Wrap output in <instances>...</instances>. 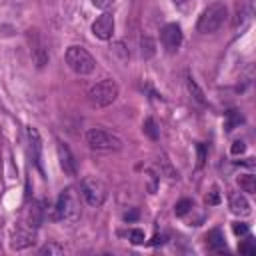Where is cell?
Instances as JSON below:
<instances>
[{
	"label": "cell",
	"mask_w": 256,
	"mask_h": 256,
	"mask_svg": "<svg viewBox=\"0 0 256 256\" xmlns=\"http://www.w3.org/2000/svg\"><path fill=\"white\" fill-rule=\"evenodd\" d=\"M52 210H54V214H52V220L70 222V224L78 222V220H80V214H82V210H80V198H78V194H76L72 188H66V190H62Z\"/></svg>",
	"instance_id": "obj_1"
},
{
	"label": "cell",
	"mask_w": 256,
	"mask_h": 256,
	"mask_svg": "<svg viewBox=\"0 0 256 256\" xmlns=\"http://www.w3.org/2000/svg\"><path fill=\"white\" fill-rule=\"evenodd\" d=\"M228 20V8L222 2H212L208 4L202 14L198 16L196 22V30L200 34H214L216 30H220L224 26V22Z\"/></svg>",
	"instance_id": "obj_2"
},
{
	"label": "cell",
	"mask_w": 256,
	"mask_h": 256,
	"mask_svg": "<svg viewBox=\"0 0 256 256\" xmlns=\"http://www.w3.org/2000/svg\"><path fill=\"white\" fill-rule=\"evenodd\" d=\"M86 144L92 148V150H98V152H118L122 150V140L110 132V130H104V128H90L86 130Z\"/></svg>",
	"instance_id": "obj_3"
},
{
	"label": "cell",
	"mask_w": 256,
	"mask_h": 256,
	"mask_svg": "<svg viewBox=\"0 0 256 256\" xmlns=\"http://www.w3.org/2000/svg\"><path fill=\"white\" fill-rule=\"evenodd\" d=\"M66 64H68V68L74 72V74H78V76H86V74H92L94 72V68H96V60L92 58V54L86 50V48H82V46H70L68 50H66Z\"/></svg>",
	"instance_id": "obj_4"
},
{
	"label": "cell",
	"mask_w": 256,
	"mask_h": 256,
	"mask_svg": "<svg viewBox=\"0 0 256 256\" xmlns=\"http://www.w3.org/2000/svg\"><path fill=\"white\" fill-rule=\"evenodd\" d=\"M118 98V84L112 78H104L100 82H96L90 90H88V102L94 108H106L110 106L114 100Z\"/></svg>",
	"instance_id": "obj_5"
},
{
	"label": "cell",
	"mask_w": 256,
	"mask_h": 256,
	"mask_svg": "<svg viewBox=\"0 0 256 256\" xmlns=\"http://www.w3.org/2000/svg\"><path fill=\"white\" fill-rule=\"evenodd\" d=\"M80 196L84 198V202L88 206L98 208L108 198V186L100 178H96V176H86L80 182Z\"/></svg>",
	"instance_id": "obj_6"
},
{
	"label": "cell",
	"mask_w": 256,
	"mask_h": 256,
	"mask_svg": "<svg viewBox=\"0 0 256 256\" xmlns=\"http://www.w3.org/2000/svg\"><path fill=\"white\" fill-rule=\"evenodd\" d=\"M28 44H30V56H32L36 68H44L48 64L50 54H48V46H46V40L40 34V30L28 32Z\"/></svg>",
	"instance_id": "obj_7"
},
{
	"label": "cell",
	"mask_w": 256,
	"mask_h": 256,
	"mask_svg": "<svg viewBox=\"0 0 256 256\" xmlns=\"http://www.w3.org/2000/svg\"><path fill=\"white\" fill-rule=\"evenodd\" d=\"M32 244H36V228L30 226V224H20V226L12 232L10 248H14V250H24V248H30Z\"/></svg>",
	"instance_id": "obj_8"
},
{
	"label": "cell",
	"mask_w": 256,
	"mask_h": 256,
	"mask_svg": "<svg viewBox=\"0 0 256 256\" xmlns=\"http://www.w3.org/2000/svg\"><path fill=\"white\" fill-rule=\"evenodd\" d=\"M160 42L168 52L178 50L180 44H182V28H180V24H176V22L164 24L162 30H160Z\"/></svg>",
	"instance_id": "obj_9"
},
{
	"label": "cell",
	"mask_w": 256,
	"mask_h": 256,
	"mask_svg": "<svg viewBox=\"0 0 256 256\" xmlns=\"http://www.w3.org/2000/svg\"><path fill=\"white\" fill-rule=\"evenodd\" d=\"M56 154H58V162H60L62 172H64L66 176L74 178V176L78 174V164H76L74 154H72V150L68 148V144L62 142V140H56Z\"/></svg>",
	"instance_id": "obj_10"
},
{
	"label": "cell",
	"mask_w": 256,
	"mask_h": 256,
	"mask_svg": "<svg viewBox=\"0 0 256 256\" xmlns=\"http://www.w3.org/2000/svg\"><path fill=\"white\" fill-rule=\"evenodd\" d=\"M92 34L98 40H110L114 36V16L110 12H102L92 22Z\"/></svg>",
	"instance_id": "obj_11"
},
{
	"label": "cell",
	"mask_w": 256,
	"mask_h": 256,
	"mask_svg": "<svg viewBox=\"0 0 256 256\" xmlns=\"http://www.w3.org/2000/svg\"><path fill=\"white\" fill-rule=\"evenodd\" d=\"M28 142H30V150H32V160L36 164V168L40 170V174H44V166H42V140L36 128H28Z\"/></svg>",
	"instance_id": "obj_12"
},
{
	"label": "cell",
	"mask_w": 256,
	"mask_h": 256,
	"mask_svg": "<svg viewBox=\"0 0 256 256\" xmlns=\"http://www.w3.org/2000/svg\"><path fill=\"white\" fill-rule=\"evenodd\" d=\"M228 206H230V212L236 214V216H248V214L252 212L248 198H246L244 194H240V192L230 194V198H228Z\"/></svg>",
	"instance_id": "obj_13"
},
{
	"label": "cell",
	"mask_w": 256,
	"mask_h": 256,
	"mask_svg": "<svg viewBox=\"0 0 256 256\" xmlns=\"http://www.w3.org/2000/svg\"><path fill=\"white\" fill-rule=\"evenodd\" d=\"M44 218H46V202H44V200H38V202L32 204V208H30L28 224L34 226V228H38V226L44 222Z\"/></svg>",
	"instance_id": "obj_14"
},
{
	"label": "cell",
	"mask_w": 256,
	"mask_h": 256,
	"mask_svg": "<svg viewBox=\"0 0 256 256\" xmlns=\"http://www.w3.org/2000/svg\"><path fill=\"white\" fill-rule=\"evenodd\" d=\"M186 88H188V92H190V96L200 104V106H206V96H204V90L198 86V82L194 80V76L192 74H188L186 76Z\"/></svg>",
	"instance_id": "obj_15"
},
{
	"label": "cell",
	"mask_w": 256,
	"mask_h": 256,
	"mask_svg": "<svg viewBox=\"0 0 256 256\" xmlns=\"http://www.w3.org/2000/svg\"><path fill=\"white\" fill-rule=\"evenodd\" d=\"M206 240H208V246H210L214 252H226V242H224V236H222L220 228L210 230L208 236H206Z\"/></svg>",
	"instance_id": "obj_16"
},
{
	"label": "cell",
	"mask_w": 256,
	"mask_h": 256,
	"mask_svg": "<svg viewBox=\"0 0 256 256\" xmlns=\"http://www.w3.org/2000/svg\"><path fill=\"white\" fill-rule=\"evenodd\" d=\"M140 54H142L144 60H150V58L156 54V42H154L148 34H144V36L140 38Z\"/></svg>",
	"instance_id": "obj_17"
},
{
	"label": "cell",
	"mask_w": 256,
	"mask_h": 256,
	"mask_svg": "<svg viewBox=\"0 0 256 256\" xmlns=\"http://www.w3.org/2000/svg\"><path fill=\"white\" fill-rule=\"evenodd\" d=\"M236 182H238V186H240L242 192H246V194H254L256 192V176H252V174H240Z\"/></svg>",
	"instance_id": "obj_18"
},
{
	"label": "cell",
	"mask_w": 256,
	"mask_h": 256,
	"mask_svg": "<svg viewBox=\"0 0 256 256\" xmlns=\"http://www.w3.org/2000/svg\"><path fill=\"white\" fill-rule=\"evenodd\" d=\"M40 256H62L64 254V246H60L58 242H46L40 250H38Z\"/></svg>",
	"instance_id": "obj_19"
},
{
	"label": "cell",
	"mask_w": 256,
	"mask_h": 256,
	"mask_svg": "<svg viewBox=\"0 0 256 256\" xmlns=\"http://www.w3.org/2000/svg\"><path fill=\"white\" fill-rule=\"evenodd\" d=\"M244 122V118H242V114L240 112H236V110H230L228 114H226V122H224V128H226V132H232L236 126H240Z\"/></svg>",
	"instance_id": "obj_20"
},
{
	"label": "cell",
	"mask_w": 256,
	"mask_h": 256,
	"mask_svg": "<svg viewBox=\"0 0 256 256\" xmlns=\"http://www.w3.org/2000/svg\"><path fill=\"white\" fill-rule=\"evenodd\" d=\"M142 130H144V134L148 136V138H152V140H158V136H160V132H158V126H156V120L154 118H146L144 120V124H142Z\"/></svg>",
	"instance_id": "obj_21"
},
{
	"label": "cell",
	"mask_w": 256,
	"mask_h": 256,
	"mask_svg": "<svg viewBox=\"0 0 256 256\" xmlns=\"http://www.w3.org/2000/svg\"><path fill=\"white\" fill-rule=\"evenodd\" d=\"M246 236H248V234H246ZM238 250H240L242 254H246V256H254V254H256V240H254L252 236H248L246 240L240 242Z\"/></svg>",
	"instance_id": "obj_22"
},
{
	"label": "cell",
	"mask_w": 256,
	"mask_h": 256,
	"mask_svg": "<svg viewBox=\"0 0 256 256\" xmlns=\"http://www.w3.org/2000/svg\"><path fill=\"white\" fill-rule=\"evenodd\" d=\"M192 208H194V202H192L190 198H182L180 202H176V206H174V214H176V216H184V214H188Z\"/></svg>",
	"instance_id": "obj_23"
},
{
	"label": "cell",
	"mask_w": 256,
	"mask_h": 256,
	"mask_svg": "<svg viewBox=\"0 0 256 256\" xmlns=\"http://www.w3.org/2000/svg\"><path fill=\"white\" fill-rule=\"evenodd\" d=\"M158 164H160V172H162V174H166L168 178H178V172H176V170L170 166V162H168V158H166L164 154L160 156Z\"/></svg>",
	"instance_id": "obj_24"
},
{
	"label": "cell",
	"mask_w": 256,
	"mask_h": 256,
	"mask_svg": "<svg viewBox=\"0 0 256 256\" xmlns=\"http://www.w3.org/2000/svg\"><path fill=\"white\" fill-rule=\"evenodd\" d=\"M128 238H130L132 244H142L144 242V232L138 230V228H132V230H128Z\"/></svg>",
	"instance_id": "obj_25"
},
{
	"label": "cell",
	"mask_w": 256,
	"mask_h": 256,
	"mask_svg": "<svg viewBox=\"0 0 256 256\" xmlns=\"http://www.w3.org/2000/svg\"><path fill=\"white\" fill-rule=\"evenodd\" d=\"M232 232H234L236 236H246V234L250 232V226L244 224V222H234V224H232Z\"/></svg>",
	"instance_id": "obj_26"
},
{
	"label": "cell",
	"mask_w": 256,
	"mask_h": 256,
	"mask_svg": "<svg viewBox=\"0 0 256 256\" xmlns=\"http://www.w3.org/2000/svg\"><path fill=\"white\" fill-rule=\"evenodd\" d=\"M146 178H148V190H150V194H154V192H156V182H158V176H156L152 170H146Z\"/></svg>",
	"instance_id": "obj_27"
},
{
	"label": "cell",
	"mask_w": 256,
	"mask_h": 256,
	"mask_svg": "<svg viewBox=\"0 0 256 256\" xmlns=\"http://www.w3.org/2000/svg\"><path fill=\"white\" fill-rule=\"evenodd\" d=\"M218 202H220V192H218V188H212L206 194V204H218Z\"/></svg>",
	"instance_id": "obj_28"
},
{
	"label": "cell",
	"mask_w": 256,
	"mask_h": 256,
	"mask_svg": "<svg viewBox=\"0 0 256 256\" xmlns=\"http://www.w3.org/2000/svg\"><path fill=\"white\" fill-rule=\"evenodd\" d=\"M244 150H246V144H244L242 140H234V142H232V148H230V152H232L234 156H236V154H242Z\"/></svg>",
	"instance_id": "obj_29"
},
{
	"label": "cell",
	"mask_w": 256,
	"mask_h": 256,
	"mask_svg": "<svg viewBox=\"0 0 256 256\" xmlns=\"http://www.w3.org/2000/svg\"><path fill=\"white\" fill-rule=\"evenodd\" d=\"M112 2H114V0H92V4H94L96 8H102V10H104V8H108Z\"/></svg>",
	"instance_id": "obj_30"
},
{
	"label": "cell",
	"mask_w": 256,
	"mask_h": 256,
	"mask_svg": "<svg viewBox=\"0 0 256 256\" xmlns=\"http://www.w3.org/2000/svg\"><path fill=\"white\" fill-rule=\"evenodd\" d=\"M204 156H206V150H204V146H202V144H198V166H202V164H204Z\"/></svg>",
	"instance_id": "obj_31"
},
{
	"label": "cell",
	"mask_w": 256,
	"mask_h": 256,
	"mask_svg": "<svg viewBox=\"0 0 256 256\" xmlns=\"http://www.w3.org/2000/svg\"><path fill=\"white\" fill-rule=\"evenodd\" d=\"M136 218H138V212H136V210L124 214V220H126V222H132V220H136Z\"/></svg>",
	"instance_id": "obj_32"
},
{
	"label": "cell",
	"mask_w": 256,
	"mask_h": 256,
	"mask_svg": "<svg viewBox=\"0 0 256 256\" xmlns=\"http://www.w3.org/2000/svg\"><path fill=\"white\" fill-rule=\"evenodd\" d=\"M150 244H152V246H158V244H164V236H158V234H156V236H154V238L150 240Z\"/></svg>",
	"instance_id": "obj_33"
},
{
	"label": "cell",
	"mask_w": 256,
	"mask_h": 256,
	"mask_svg": "<svg viewBox=\"0 0 256 256\" xmlns=\"http://www.w3.org/2000/svg\"><path fill=\"white\" fill-rule=\"evenodd\" d=\"M176 4H184V2H188V0H174Z\"/></svg>",
	"instance_id": "obj_34"
}]
</instances>
